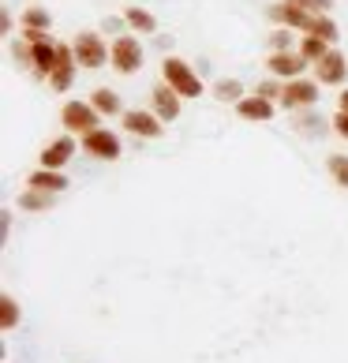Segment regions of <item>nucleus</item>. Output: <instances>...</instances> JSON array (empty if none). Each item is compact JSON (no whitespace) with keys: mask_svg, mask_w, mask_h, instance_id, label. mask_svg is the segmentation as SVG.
Returning <instances> with one entry per match:
<instances>
[{"mask_svg":"<svg viewBox=\"0 0 348 363\" xmlns=\"http://www.w3.org/2000/svg\"><path fill=\"white\" fill-rule=\"evenodd\" d=\"M162 75H165V83L176 90L180 98H198V94H203V79H198L191 72V64H184L180 57H165Z\"/></svg>","mask_w":348,"mask_h":363,"instance_id":"f257e3e1","label":"nucleus"},{"mask_svg":"<svg viewBox=\"0 0 348 363\" xmlns=\"http://www.w3.org/2000/svg\"><path fill=\"white\" fill-rule=\"evenodd\" d=\"M72 49H75V64H79V68H90V72L94 68H105V60L113 57V49H105V42L94 30L79 34L75 42H72Z\"/></svg>","mask_w":348,"mask_h":363,"instance_id":"f03ea898","label":"nucleus"},{"mask_svg":"<svg viewBox=\"0 0 348 363\" xmlns=\"http://www.w3.org/2000/svg\"><path fill=\"white\" fill-rule=\"evenodd\" d=\"M113 68L120 75H135L142 68V45H139V38H131V34H120L116 42H113Z\"/></svg>","mask_w":348,"mask_h":363,"instance_id":"7ed1b4c3","label":"nucleus"},{"mask_svg":"<svg viewBox=\"0 0 348 363\" xmlns=\"http://www.w3.org/2000/svg\"><path fill=\"white\" fill-rule=\"evenodd\" d=\"M98 109L86 101H68L60 109V120H64V128L68 131H79V135H90V131H98Z\"/></svg>","mask_w":348,"mask_h":363,"instance_id":"20e7f679","label":"nucleus"},{"mask_svg":"<svg viewBox=\"0 0 348 363\" xmlns=\"http://www.w3.org/2000/svg\"><path fill=\"white\" fill-rule=\"evenodd\" d=\"M281 101H285V109H307V105L318 101V83H307V79H288L285 90H281Z\"/></svg>","mask_w":348,"mask_h":363,"instance_id":"39448f33","label":"nucleus"},{"mask_svg":"<svg viewBox=\"0 0 348 363\" xmlns=\"http://www.w3.org/2000/svg\"><path fill=\"white\" fill-rule=\"evenodd\" d=\"M162 124H165V120L157 116V113H139V109H128L124 113V128L131 131V135H142V139H157L165 131Z\"/></svg>","mask_w":348,"mask_h":363,"instance_id":"423d86ee","label":"nucleus"},{"mask_svg":"<svg viewBox=\"0 0 348 363\" xmlns=\"http://www.w3.org/2000/svg\"><path fill=\"white\" fill-rule=\"evenodd\" d=\"M344 72H348V60H344V52H337V49H330L326 57L315 64L318 83H326V86H337V83H344Z\"/></svg>","mask_w":348,"mask_h":363,"instance_id":"0eeeda50","label":"nucleus"},{"mask_svg":"<svg viewBox=\"0 0 348 363\" xmlns=\"http://www.w3.org/2000/svg\"><path fill=\"white\" fill-rule=\"evenodd\" d=\"M83 150H86V154H94V157L113 161V157H120V139L113 135V131L98 128V131H90V135H83Z\"/></svg>","mask_w":348,"mask_h":363,"instance_id":"6e6552de","label":"nucleus"},{"mask_svg":"<svg viewBox=\"0 0 348 363\" xmlns=\"http://www.w3.org/2000/svg\"><path fill=\"white\" fill-rule=\"evenodd\" d=\"M270 16H274L277 23H285V26H296V30H307V34L315 30V19H318V16H311V11L296 8L292 0H285V4H274V8H270Z\"/></svg>","mask_w":348,"mask_h":363,"instance_id":"1a4fd4ad","label":"nucleus"},{"mask_svg":"<svg viewBox=\"0 0 348 363\" xmlns=\"http://www.w3.org/2000/svg\"><path fill=\"white\" fill-rule=\"evenodd\" d=\"M72 75H75V49L72 45H57V72L49 75V86L52 90H68Z\"/></svg>","mask_w":348,"mask_h":363,"instance_id":"9d476101","label":"nucleus"},{"mask_svg":"<svg viewBox=\"0 0 348 363\" xmlns=\"http://www.w3.org/2000/svg\"><path fill=\"white\" fill-rule=\"evenodd\" d=\"M150 98H154V113L162 116V120H176V116H180V94L172 90L169 83L154 86V90H150Z\"/></svg>","mask_w":348,"mask_h":363,"instance_id":"9b49d317","label":"nucleus"},{"mask_svg":"<svg viewBox=\"0 0 348 363\" xmlns=\"http://www.w3.org/2000/svg\"><path fill=\"white\" fill-rule=\"evenodd\" d=\"M75 154V143L64 135V139H52L45 150H42V169H60V165H68Z\"/></svg>","mask_w":348,"mask_h":363,"instance_id":"f8f14e48","label":"nucleus"},{"mask_svg":"<svg viewBox=\"0 0 348 363\" xmlns=\"http://www.w3.org/2000/svg\"><path fill=\"white\" fill-rule=\"evenodd\" d=\"M274 75H288V79H296L303 68H307V60L300 57V52H292V49H285V52H274L270 57V64H266Z\"/></svg>","mask_w":348,"mask_h":363,"instance_id":"ddd939ff","label":"nucleus"},{"mask_svg":"<svg viewBox=\"0 0 348 363\" xmlns=\"http://www.w3.org/2000/svg\"><path fill=\"white\" fill-rule=\"evenodd\" d=\"M236 109H240V116L244 120H255V124H266V120L274 116V101L270 98H244V101H236Z\"/></svg>","mask_w":348,"mask_h":363,"instance_id":"4468645a","label":"nucleus"},{"mask_svg":"<svg viewBox=\"0 0 348 363\" xmlns=\"http://www.w3.org/2000/svg\"><path fill=\"white\" fill-rule=\"evenodd\" d=\"M26 187H34V191H49V195H60L64 187H68V180H64L57 169H38V172H30Z\"/></svg>","mask_w":348,"mask_h":363,"instance_id":"2eb2a0df","label":"nucleus"},{"mask_svg":"<svg viewBox=\"0 0 348 363\" xmlns=\"http://www.w3.org/2000/svg\"><path fill=\"white\" fill-rule=\"evenodd\" d=\"M30 49H34V68H38V75H52V72H57V45H52L49 38L34 42Z\"/></svg>","mask_w":348,"mask_h":363,"instance_id":"dca6fc26","label":"nucleus"},{"mask_svg":"<svg viewBox=\"0 0 348 363\" xmlns=\"http://www.w3.org/2000/svg\"><path fill=\"white\" fill-rule=\"evenodd\" d=\"M330 52V42L326 38H318V34H303V42H300V57L307 60V64H318Z\"/></svg>","mask_w":348,"mask_h":363,"instance_id":"f3484780","label":"nucleus"},{"mask_svg":"<svg viewBox=\"0 0 348 363\" xmlns=\"http://www.w3.org/2000/svg\"><path fill=\"white\" fill-rule=\"evenodd\" d=\"M124 23L135 26V30H142V34H154L157 30V19L150 16V11H142V8H128L124 11Z\"/></svg>","mask_w":348,"mask_h":363,"instance_id":"a211bd4d","label":"nucleus"},{"mask_svg":"<svg viewBox=\"0 0 348 363\" xmlns=\"http://www.w3.org/2000/svg\"><path fill=\"white\" fill-rule=\"evenodd\" d=\"M90 105H94V109H98V113H105V116H113V113H120V98H116V94L113 90H94V98H90Z\"/></svg>","mask_w":348,"mask_h":363,"instance_id":"6ab92c4d","label":"nucleus"},{"mask_svg":"<svg viewBox=\"0 0 348 363\" xmlns=\"http://www.w3.org/2000/svg\"><path fill=\"white\" fill-rule=\"evenodd\" d=\"M213 94H218L221 101H244V83H240V79H221V83L213 86Z\"/></svg>","mask_w":348,"mask_h":363,"instance_id":"aec40b11","label":"nucleus"},{"mask_svg":"<svg viewBox=\"0 0 348 363\" xmlns=\"http://www.w3.org/2000/svg\"><path fill=\"white\" fill-rule=\"evenodd\" d=\"M23 30H42V34H49V11L45 8H30L23 16Z\"/></svg>","mask_w":348,"mask_h":363,"instance_id":"412c9836","label":"nucleus"},{"mask_svg":"<svg viewBox=\"0 0 348 363\" xmlns=\"http://www.w3.org/2000/svg\"><path fill=\"white\" fill-rule=\"evenodd\" d=\"M16 322H19V307H16V300H11V296H0V326L11 330Z\"/></svg>","mask_w":348,"mask_h":363,"instance_id":"4be33fe9","label":"nucleus"},{"mask_svg":"<svg viewBox=\"0 0 348 363\" xmlns=\"http://www.w3.org/2000/svg\"><path fill=\"white\" fill-rule=\"evenodd\" d=\"M19 206L23 210H45L49 206V191H34V187H30V191L19 199Z\"/></svg>","mask_w":348,"mask_h":363,"instance_id":"5701e85b","label":"nucleus"},{"mask_svg":"<svg viewBox=\"0 0 348 363\" xmlns=\"http://www.w3.org/2000/svg\"><path fill=\"white\" fill-rule=\"evenodd\" d=\"M311 34H318V38H326V42H333V38H337V23H333L330 16H318Z\"/></svg>","mask_w":348,"mask_h":363,"instance_id":"b1692460","label":"nucleus"},{"mask_svg":"<svg viewBox=\"0 0 348 363\" xmlns=\"http://www.w3.org/2000/svg\"><path fill=\"white\" fill-rule=\"evenodd\" d=\"M330 177L341 187H348V157H330Z\"/></svg>","mask_w":348,"mask_h":363,"instance_id":"393cba45","label":"nucleus"},{"mask_svg":"<svg viewBox=\"0 0 348 363\" xmlns=\"http://www.w3.org/2000/svg\"><path fill=\"white\" fill-rule=\"evenodd\" d=\"M296 8H303V11H311V16H326V11L333 8V0H292Z\"/></svg>","mask_w":348,"mask_h":363,"instance_id":"a878e982","label":"nucleus"},{"mask_svg":"<svg viewBox=\"0 0 348 363\" xmlns=\"http://www.w3.org/2000/svg\"><path fill=\"white\" fill-rule=\"evenodd\" d=\"M281 90H285V86H277V83H270V79H266V83H259L255 94H259V98H270V101H274V98H281Z\"/></svg>","mask_w":348,"mask_h":363,"instance_id":"bb28decb","label":"nucleus"},{"mask_svg":"<svg viewBox=\"0 0 348 363\" xmlns=\"http://www.w3.org/2000/svg\"><path fill=\"white\" fill-rule=\"evenodd\" d=\"M333 131H337L341 139H348V113H337V116H333Z\"/></svg>","mask_w":348,"mask_h":363,"instance_id":"cd10ccee","label":"nucleus"},{"mask_svg":"<svg viewBox=\"0 0 348 363\" xmlns=\"http://www.w3.org/2000/svg\"><path fill=\"white\" fill-rule=\"evenodd\" d=\"M285 49H288V34L277 30V34H274V52H285Z\"/></svg>","mask_w":348,"mask_h":363,"instance_id":"c85d7f7f","label":"nucleus"},{"mask_svg":"<svg viewBox=\"0 0 348 363\" xmlns=\"http://www.w3.org/2000/svg\"><path fill=\"white\" fill-rule=\"evenodd\" d=\"M337 105H341V113H348V90L341 94V101H337Z\"/></svg>","mask_w":348,"mask_h":363,"instance_id":"c756f323","label":"nucleus"}]
</instances>
